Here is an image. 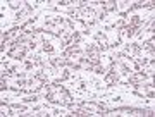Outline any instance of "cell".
Segmentation results:
<instances>
[{
    "label": "cell",
    "instance_id": "cell-1",
    "mask_svg": "<svg viewBox=\"0 0 155 117\" xmlns=\"http://www.w3.org/2000/svg\"><path fill=\"white\" fill-rule=\"evenodd\" d=\"M26 50L28 47H22V45H17L16 41L14 43H9V59H16V60H22L26 57Z\"/></svg>",
    "mask_w": 155,
    "mask_h": 117
},
{
    "label": "cell",
    "instance_id": "cell-2",
    "mask_svg": "<svg viewBox=\"0 0 155 117\" xmlns=\"http://www.w3.org/2000/svg\"><path fill=\"white\" fill-rule=\"evenodd\" d=\"M45 81H47V76L45 74H36V76H33V78L28 79V88L29 91H33V93H36L41 86L45 84Z\"/></svg>",
    "mask_w": 155,
    "mask_h": 117
},
{
    "label": "cell",
    "instance_id": "cell-3",
    "mask_svg": "<svg viewBox=\"0 0 155 117\" xmlns=\"http://www.w3.org/2000/svg\"><path fill=\"white\" fill-rule=\"evenodd\" d=\"M86 59H88L91 64H98L100 62V48L97 45L90 43L88 47H86Z\"/></svg>",
    "mask_w": 155,
    "mask_h": 117
},
{
    "label": "cell",
    "instance_id": "cell-4",
    "mask_svg": "<svg viewBox=\"0 0 155 117\" xmlns=\"http://www.w3.org/2000/svg\"><path fill=\"white\" fill-rule=\"evenodd\" d=\"M145 81H147V74H145V73H140V71H136V73H131V74H129V79H127V83L133 84L134 89L138 88V84L145 83Z\"/></svg>",
    "mask_w": 155,
    "mask_h": 117
},
{
    "label": "cell",
    "instance_id": "cell-5",
    "mask_svg": "<svg viewBox=\"0 0 155 117\" xmlns=\"http://www.w3.org/2000/svg\"><path fill=\"white\" fill-rule=\"evenodd\" d=\"M95 41L100 45V47H98L100 52H105V50H109V48H110V45H109V40H107V34H105V33H102V31H98V33L95 34Z\"/></svg>",
    "mask_w": 155,
    "mask_h": 117
},
{
    "label": "cell",
    "instance_id": "cell-6",
    "mask_svg": "<svg viewBox=\"0 0 155 117\" xmlns=\"http://www.w3.org/2000/svg\"><path fill=\"white\" fill-rule=\"evenodd\" d=\"M79 55H81V48L78 45H71V47L64 48V59H72V57H79Z\"/></svg>",
    "mask_w": 155,
    "mask_h": 117
},
{
    "label": "cell",
    "instance_id": "cell-7",
    "mask_svg": "<svg viewBox=\"0 0 155 117\" xmlns=\"http://www.w3.org/2000/svg\"><path fill=\"white\" fill-rule=\"evenodd\" d=\"M117 73L116 71H107V74H105V81H104V84L105 86H114V84L117 83Z\"/></svg>",
    "mask_w": 155,
    "mask_h": 117
},
{
    "label": "cell",
    "instance_id": "cell-8",
    "mask_svg": "<svg viewBox=\"0 0 155 117\" xmlns=\"http://www.w3.org/2000/svg\"><path fill=\"white\" fill-rule=\"evenodd\" d=\"M126 52L129 57H138L140 52H141V47L138 43H129V45H126Z\"/></svg>",
    "mask_w": 155,
    "mask_h": 117
},
{
    "label": "cell",
    "instance_id": "cell-9",
    "mask_svg": "<svg viewBox=\"0 0 155 117\" xmlns=\"http://www.w3.org/2000/svg\"><path fill=\"white\" fill-rule=\"evenodd\" d=\"M121 31H122V36H126V38H133L134 34H141L140 28H133V26H124Z\"/></svg>",
    "mask_w": 155,
    "mask_h": 117
},
{
    "label": "cell",
    "instance_id": "cell-10",
    "mask_svg": "<svg viewBox=\"0 0 155 117\" xmlns=\"http://www.w3.org/2000/svg\"><path fill=\"white\" fill-rule=\"evenodd\" d=\"M95 14H97V12H95L91 7H88V5H79V16H81V17H90V19H93ZM81 17H79V19H81Z\"/></svg>",
    "mask_w": 155,
    "mask_h": 117
},
{
    "label": "cell",
    "instance_id": "cell-11",
    "mask_svg": "<svg viewBox=\"0 0 155 117\" xmlns=\"http://www.w3.org/2000/svg\"><path fill=\"white\" fill-rule=\"evenodd\" d=\"M31 12H33V7L29 5V4H22V9L16 14V17H14V19H16V21H19V19H22L24 16H28V14H31Z\"/></svg>",
    "mask_w": 155,
    "mask_h": 117
},
{
    "label": "cell",
    "instance_id": "cell-12",
    "mask_svg": "<svg viewBox=\"0 0 155 117\" xmlns=\"http://www.w3.org/2000/svg\"><path fill=\"white\" fill-rule=\"evenodd\" d=\"M100 5H102V11L104 12H112L117 9V2H114V0H107V2H100Z\"/></svg>",
    "mask_w": 155,
    "mask_h": 117
},
{
    "label": "cell",
    "instance_id": "cell-13",
    "mask_svg": "<svg viewBox=\"0 0 155 117\" xmlns=\"http://www.w3.org/2000/svg\"><path fill=\"white\" fill-rule=\"evenodd\" d=\"M21 31L22 33H35L36 29H35V19H29L28 22H24L21 26Z\"/></svg>",
    "mask_w": 155,
    "mask_h": 117
},
{
    "label": "cell",
    "instance_id": "cell-14",
    "mask_svg": "<svg viewBox=\"0 0 155 117\" xmlns=\"http://www.w3.org/2000/svg\"><path fill=\"white\" fill-rule=\"evenodd\" d=\"M19 33H22L21 31V28H12V29H9V33H7V41H9V43H14V41H16V36Z\"/></svg>",
    "mask_w": 155,
    "mask_h": 117
},
{
    "label": "cell",
    "instance_id": "cell-15",
    "mask_svg": "<svg viewBox=\"0 0 155 117\" xmlns=\"http://www.w3.org/2000/svg\"><path fill=\"white\" fill-rule=\"evenodd\" d=\"M93 64L88 60V59H79L78 60V69H83V71H91Z\"/></svg>",
    "mask_w": 155,
    "mask_h": 117
},
{
    "label": "cell",
    "instance_id": "cell-16",
    "mask_svg": "<svg viewBox=\"0 0 155 117\" xmlns=\"http://www.w3.org/2000/svg\"><path fill=\"white\" fill-rule=\"evenodd\" d=\"M52 21H54V24H55L61 31H62V28H64V26H67V19H66V17H62V16L52 17Z\"/></svg>",
    "mask_w": 155,
    "mask_h": 117
},
{
    "label": "cell",
    "instance_id": "cell-17",
    "mask_svg": "<svg viewBox=\"0 0 155 117\" xmlns=\"http://www.w3.org/2000/svg\"><path fill=\"white\" fill-rule=\"evenodd\" d=\"M67 62H69L67 59H61V57H57V59H50V64L55 67V69L57 67H66Z\"/></svg>",
    "mask_w": 155,
    "mask_h": 117
},
{
    "label": "cell",
    "instance_id": "cell-18",
    "mask_svg": "<svg viewBox=\"0 0 155 117\" xmlns=\"http://www.w3.org/2000/svg\"><path fill=\"white\" fill-rule=\"evenodd\" d=\"M41 48H43V52L48 54V55L54 54V47H52V43H50L48 40H43V41H41Z\"/></svg>",
    "mask_w": 155,
    "mask_h": 117
},
{
    "label": "cell",
    "instance_id": "cell-19",
    "mask_svg": "<svg viewBox=\"0 0 155 117\" xmlns=\"http://www.w3.org/2000/svg\"><path fill=\"white\" fill-rule=\"evenodd\" d=\"M153 48H155V38H150L148 41H145V50L150 52L152 59H153Z\"/></svg>",
    "mask_w": 155,
    "mask_h": 117
},
{
    "label": "cell",
    "instance_id": "cell-20",
    "mask_svg": "<svg viewBox=\"0 0 155 117\" xmlns=\"http://www.w3.org/2000/svg\"><path fill=\"white\" fill-rule=\"evenodd\" d=\"M91 73L98 74V76H102V74H105V67L102 66V64H93V67H91Z\"/></svg>",
    "mask_w": 155,
    "mask_h": 117
},
{
    "label": "cell",
    "instance_id": "cell-21",
    "mask_svg": "<svg viewBox=\"0 0 155 117\" xmlns=\"http://www.w3.org/2000/svg\"><path fill=\"white\" fill-rule=\"evenodd\" d=\"M79 41H81V33L74 29V31L71 33V43H72V45H78Z\"/></svg>",
    "mask_w": 155,
    "mask_h": 117
},
{
    "label": "cell",
    "instance_id": "cell-22",
    "mask_svg": "<svg viewBox=\"0 0 155 117\" xmlns=\"http://www.w3.org/2000/svg\"><path fill=\"white\" fill-rule=\"evenodd\" d=\"M69 78H71V74H69V71L62 67V74L59 76V78H57V81H55V83H62V81H67Z\"/></svg>",
    "mask_w": 155,
    "mask_h": 117
},
{
    "label": "cell",
    "instance_id": "cell-23",
    "mask_svg": "<svg viewBox=\"0 0 155 117\" xmlns=\"http://www.w3.org/2000/svg\"><path fill=\"white\" fill-rule=\"evenodd\" d=\"M0 110H2V114H4V115H11L12 107H11V105H7L5 102H2V103H0Z\"/></svg>",
    "mask_w": 155,
    "mask_h": 117
},
{
    "label": "cell",
    "instance_id": "cell-24",
    "mask_svg": "<svg viewBox=\"0 0 155 117\" xmlns=\"http://www.w3.org/2000/svg\"><path fill=\"white\" fill-rule=\"evenodd\" d=\"M116 69H119V71H121V74H124V76H129V74H131V69H129L127 66H124V64L116 66Z\"/></svg>",
    "mask_w": 155,
    "mask_h": 117
},
{
    "label": "cell",
    "instance_id": "cell-25",
    "mask_svg": "<svg viewBox=\"0 0 155 117\" xmlns=\"http://www.w3.org/2000/svg\"><path fill=\"white\" fill-rule=\"evenodd\" d=\"M35 62L33 60H24V71L26 73H33V69H35Z\"/></svg>",
    "mask_w": 155,
    "mask_h": 117
},
{
    "label": "cell",
    "instance_id": "cell-26",
    "mask_svg": "<svg viewBox=\"0 0 155 117\" xmlns=\"http://www.w3.org/2000/svg\"><path fill=\"white\" fill-rule=\"evenodd\" d=\"M124 26H126V24H124V19H119V21L114 22L110 28H107V29H119V31H121V29L124 28Z\"/></svg>",
    "mask_w": 155,
    "mask_h": 117
},
{
    "label": "cell",
    "instance_id": "cell-27",
    "mask_svg": "<svg viewBox=\"0 0 155 117\" xmlns=\"http://www.w3.org/2000/svg\"><path fill=\"white\" fill-rule=\"evenodd\" d=\"M140 24H141V17L134 16L133 19H131V22L127 24V26H133V28H140Z\"/></svg>",
    "mask_w": 155,
    "mask_h": 117
},
{
    "label": "cell",
    "instance_id": "cell-28",
    "mask_svg": "<svg viewBox=\"0 0 155 117\" xmlns=\"http://www.w3.org/2000/svg\"><path fill=\"white\" fill-rule=\"evenodd\" d=\"M145 88H147V95H145V96H148V98H153V95H155V91H153V84L150 83L148 86H145Z\"/></svg>",
    "mask_w": 155,
    "mask_h": 117
},
{
    "label": "cell",
    "instance_id": "cell-29",
    "mask_svg": "<svg viewBox=\"0 0 155 117\" xmlns=\"http://www.w3.org/2000/svg\"><path fill=\"white\" fill-rule=\"evenodd\" d=\"M95 17H97L98 21H104V19H105V17H107V12L100 11V12H97V14H95Z\"/></svg>",
    "mask_w": 155,
    "mask_h": 117
},
{
    "label": "cell",
    "instance_id": "cell-30",
    "mask_svg": "<svg viewBox=\"0 0 155 117\" xmlns=\"http://www.w3.org/2000/svg\"><path fill=\"white\" fill-rule=\"evenodd\" d=\"M12 109H16V110H21V112H24L26 110V105H22V103H14V105H11Z\"/></svg>",
    "mask_w": 155,
    "mask_h": 117
},
{
    "label": "cell",
    "instance_id": "cell-31",
    "mask_svg": "<svg viewBox=\"0 0 155 117\" xmlns=\"http://www.w3.org/2000/svg\"><path fill=\"white\" fill-rule=\"evenodd\" d=\"M9 88V86H7V81H5V76H2V81H0V89H2V91H5V89Z\"/></svg>",
    "mask_w": 155,
    "mask_h": 117
},
{
    "label": "cell",
    "instance_id": "cell-32",
    "mask_svg": "<svg viewBox=\"0 0 155 117\" xmlns=\"http://www.w3.org/2000/svg\"><path fill=\"white\" fill-rule=\"evenodd\" d=\"M9 7L11 9H19L21 7V2H9Z\"/></svg>",
    "mask_w": 155,
    "mask_h": 117
},
{
    "label": "cell",
    "instance_id": "cell-33",
    "mask_svg": "<svg viewBox=\"0 0 155 117\" xmlns=\"http://www.w3.org/2000/svg\"><path fill=\"white\" fill-rule=\"evenodd\" d=\"M153 29H155V21H152L148 24V31H150V33H153Z\"/></svg>",
    "mask_w": 155,
    "mask_h": 117
},
{
    "label": "cell",
    "instance_id": "cell-34",
    "mask_svg": "<svg viewBox=\"0 0 155 117\" xmlns=\"http://www.w3.org/2000/svg\"><path fill=\"white\" fill-rule=\"evenodd\" d=\"M79 89H86V83L84 81H79V86H78Z\"/></svg>",
    "mask_w": 155,
    "mask_h": 117
}]
</instances>
